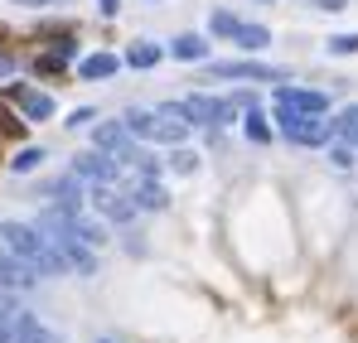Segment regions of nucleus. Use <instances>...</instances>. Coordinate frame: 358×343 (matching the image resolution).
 Returning a JSON list of instances; mask_svg holds the SVG:
<instances>
[{
	"label": "nucleus",
	"instance_id": "1",
	"mask_svg": "<svg viewBox=\"0 0 358 343\" xmlns=\"http://www.w3.org/2000/svg\"><path fill=\"white\" fill-rule=\"evenodd\" d=\"M0 247H10L34 276H68V266H63V256L54 251V242L34 228V223L5 218V223H0Z\"/></svg>",
	"mask_w": 358,
	"mask_h": 343
},
{
	"label": "nucleus",
	"instance_id": "2",
	"mask_svg": "<svg viewBox=\"0 0 358 343\" xmlns=\"http://www.w3.org/2000/svg\"><path fill=\"white\" fill-rule=\"evenodd\" d=\"M126 131L136 140H150V145H184V136H189V126L170 121L165 112H150V107H131L126 112Z\"/></svg>",
	"mask_w": 358,
	"mask_h": 343
},
{
	"label": "nucleus",
	"instance_id": "3",
	"mask_svg": "<svg viewBox=\"0 0 358 343\" xmlns=\"http://www.w3.org/2000/svg\"><path fill=\"white\" fill-rule=\"evenodd\" d=\"M276 131L291 140V145H324L334 136V126L324 116H310V112H291V107H276Z\"/></svg>",
	"mask_w": 358,
	"mask_h": 343
},
{
	"label": "nucleus",
	"instance_id": "4",
	"mask_svg": "<svg viewBox=\"0 0 358 343\" xmlns=\"http://www.w3.org/2000/svg\"><path fill=\"white\" fill-rule=\"evenodd\" d=\"M184 112H189V126H233L238 121L233 97H208V92L184 97Z\"/></svg>",
	"mask_w": 358,
	"mask_h": 343
},
{
	"label": "nucleus",
	"instance_id": "5",
	"mask_svg": "<svg viewBox=\"0 0 358 343\" xmlns=\"http://www.w3.org/2000/svg\"><path fill=\"white\" fill-rule=\"evenodd\" d=\"M213 78H233V82H286L291 73L286 68H271V63H252V58H223V63H208Z\"/></svg>",
	"mask_w": 358,
	"mask_h": 343
},
{
	"label": "nucleus",
	"instance_id": "6",
	"mask_svg": "<svg viewBox=\"0 0 358 343\" xmlns=\"http://www.w3.org/2000/svg\"><path fill=\"white\" fill-rule=\"evenodd\" d=\"M92 140H97V150H102V155H117V160H141L136 136L126 131V121H102V126L92 131Z\"/></svg>",
	"mask_w": 358,
	"mask_h": 343
},
{
	"label": "nucleus",
	"instance_id": "7",
	"mask_svg": "<svg viewBox=\"0 0 358 343\" xmlns=\"http://www.w3.org/2000/svg\"><path fill=\"white\" fill-rule=\"evenodd\" d=\"M276 107H291V112L324 116V112H329V97H324L320 87H296V82H276Z\"/></svg>",
	"mask_w": 358,
	"mask_h": 343
},
{
	"label": "nucleus",
	"instance_id": "8",
	"mask_svg": "<svg viewBox=\"0 0 358 343\" xmlns=\"http://www.w3.org/2000/svg\"><path fill=\"white\" fill-rule=\"evenodd\" d=\"M73 179H87V184H117L121 165H117V160H107L102 150H87V155L73 160Z\"/></svg>",
	"mask_w": 358,
	"mask_h": 343
},
{
	"label": "nucleus",
	"instance_id": "9",
	"mask_svg": "<svg viewBox=\"0 0 358 343\" xmlns=\"http://www.w3.org/2000/svg\"><path fill=\"white\" fill-rule=\"evenodd\" d=\"M92 203H97L102 218H112V223H131V218H136L131 194H121L117 184H92Z\"/></svg>",
	"mask_w": 358,
	"mask_h": 343
},
{
	"label": "nucleus",
	"instance_id": "10",
	"mask_svg": "<svg viewBox=\"0 0 358 343\" xmlns=\"http://www.w3.org/2000/svg\"><path fill=\"white\" fill-rule=\"evenodd\" d=\"M5 92H10V102H20V112L29 116V121H49V116L59 112V107H54V97H49V92H39V87H24V82H10Z\"/></svg>",
	"mask_w": 358,
	"mask_h": 343
},
{
	"label": "nucleus",
	"instance_id": "11",
	"mask_svg": "<svg viewBox=\"0 0 358 343\" xmlns=\"http://www.w3.org/2000/svg\"><path fill=\"white\" fill-rule=\"evenodd\" d=\"M131 203L145 208V213H160V208H170V194L155 184V174H141V179L131 184Z\"/></svg>",
	"mask_w": 358,
	"mask_h": 343
},
{
	"label": "nucleus",
	"instance_id": "12",
	"mask_svg": "<svg viewBox=\"0 0 358 343\" xmlns=\"http://www.w3.org/2000/svg\"><path fill=\"white\" fill-rule=\"evenodd\" d=\"M10 343H63L59 329H49V324H39L34 314H15V334Z\"/></svg>",
	"mask_w": 358,
	"mask_h": 343
},
{
	"label": "nucleus",
	"instance_id": "13",
	"mask_svg": "<svg viewBox=\"0 0 358 343\" xmlns=\"http://www.w3.org/2000/svg\"><path fill=\"white\" fill-rule=\"evenodd\" d=\"M29 281H34V271H29L10 247H0V286H5V290H24Z\"/></svg>",
	"mask_w": 358,
	"mask_h": 343
},
{
	"label": "nucleus",
	"instance_id": "14",
	"mask_svg": "<svg viewBox=\"0 0 358 343\" xmlns=\"http://www.w3.org/2000/svg\"><path fill=\"white\" fill-rule=\"evenodd\" d=\"M117 68H121L117 54H87V58H78V78H83V82H102V78H112Z\"/></svg>",
	"mask_w": 358,
	"mask_h": 343
},
{
	"label": "nucleus",
	"instance_id": "15",
	"mask_svg": "<svg viewBox=\"0 0 358 343\" xmlns=\"http://www.w3.org/2000/svg\"><path fill=\"white\" fill-rule=\"evenodd\" d=\"M170 54L179 63H208V39L203 34H179L175 44H170Z\"/></svg>",
	"mask_w": 358,
	"mask_h": 343
},
{
	"label": "nucleus",
	"instance_id": "16",
	"mask_svg": "<svg viewBox=\"0 0 358 343\" xmlns=\"http://www.w3.org/2000/svg\"><path fill=\"white\" fill-rule=\"evenodd\" d=\"M228 39H233V44H242V49H252V54H257V49H266V44H271V29H266V24H247V20H238Z\"/></svg>",
	"mask_w": 358,
	"mask_h": 343
},
{
	"label": "nucleus",
	"instance_id": "17",
	"mask_svg": "<svg viewBox=\"0 0 358 343\" xmlns=\"http://www.w3.org/2000/svg\"><path fill=\"white\" fill-rule=\"evenodd\" d=\"M329 126H334V136H339L344 145H358V102H354V107H344Z\"/></svg>",
	"mask_w": 358,
	"mask_h": 343
},
{
	"label": "nucleus",
	"instance_id": "18",
	"mask_svg": "<svg viewBox=\"0 0 358 343\" xmlns=\"http://www.w3.org/2000/svg\"><path fill=\"white\" fill-rule=\"evenodd\" d=\"M160 58H165V49H160V44H145V39L126 49V63H131V68H155Z\"/></svg>",
	"mask_w": 358,
	"mask_h": 343
},
{
	"label": "nucleus",
	"instance_id": "19",
	"mask_svg": "<svg viewBox=\"0 0 358 343\" xmlns=\"http://www.w3.org/2000/svg\"><path fill=\"white\" fill-rule=\"evenodd\" d=\"M39 165H44V145H24V150L10 160V170H15V174H29V170H39Z\"/></svg>",
	"mask_w": 358,
	"mask_h": 343
},
{
	"label": "nucleus",
	"instance_id": "20",
	"mask_svg": "<svg viewBox=\"0 0 358 343\" xmlns=\"http://www.w3.org/2000/svg\"><path fill=\"white\" fill-rule=\"evenodd\" d=\"M242 131H247V140H257V145H266V140H271V126H266V116H262V112H247Z\"/></svg>",
	"mask_w": 358,
	"mask_h": 343
},
{
	"label": "nucleus",
	"instance_id": "21",
	"mask_svg": "<svg viewBox=\"0 0 358 343\" xmlns=\"http://www.w3.org/2000/svg\"><path fill=\"white\" fill-rule=\"evenodd\" d=\"M233 24H238V15H228V10H213V15H208V29H213L218 39H228V34H233Z\"/></svg>",
	"mask_w": 358,
	"mask_h": 343
},
{
	"label": "nucleus",
	"instance_id": "22",
	"mask_svg": "<svg viewBox=\"0 0 358 343\" xmlns=\"http://www.w3.org/2000/svg\"><path fill=\"white\" fill-rule=\"evenodd\" d=\"M329 54H358V34H334L329 39Z\"/></svg>",
	"mask_w": 358,
	"mask_h": 343
},
{
	"label": "nucleus",
	"instance_id": "23",
	"mask_svg": "<svg viewBox=\"0 0 358 343\" xmlns=\"http://www.w3.org/2000/svg\"><path fill=\"white\" fill-rule=\"evenodd\" d=\"M170 165H175L179 174H194V170H199V155H189V150H175V155H170Z\"/></svg>",
	"mask_w": 358,
	"mask_h": 343
},
{
	"label": "nucleus",
	"instance_id": "24",
	"mask_svg": "<svg viewBox=\"0 0 358 343\" xmlns=\"http://www.w3.org/2000/svg\"><path fill=\"white\" fill-rule=\"evenodd\" d=\"M329 160H334L339 170H349V165H354V145H344V140H339V145L329 150Z\"/></svg>",
	"mask_w": 358,
	"mask_h": 343
},
{
	"label": "nucleus",
	"instance_id": "25",
	"mask_svg": "<svg viewBox=\"0 0 358 343\" xmlns=\"http://www.w3.org/2000/svg\"><path fill=\"white\" fill-rule=\"evenodd\" d=\"M92 116H97L92 107H78V112L68 116V126H73V131H78V126H92Z\"/></svg>",
	"mask_w": 358,
	"mask_h": 343
},
{
	"label": "nucleus",
	"instance_id": "26",
	"mask_svg": "<svg viewBox=\"0 0 358 343\" xmlns=\"http://www.w3.org/2000/svg\"><path fill=\"white\" fill-rule=\"evenodd\" d=\"M97 10H102V15H117V10H121V0H97Z\"/></svg>",
	"mask_w": 358,
	"mask_h": 343
},
{
	"label": "nucleus",
	"instance_id": "27",
	"mask_svg": "<svg viewBox=\"0 0 358 343\" xmlns=\"http://www.w3.org/2000/svg\"><path fill=\"white\" fill-rule=\"evenodd\" d=\"M10 73H15V58H5V54H0V78H10Z\"/></svg>",
	"mask_w": 358,
	"mask_h": 343
},
{
	"label": "nucleus",
	"instance_id": "28",
	"mask_svg": "<svg viewBox=\"0 0 358 343\" xmlns=\"http://www.w3.org/2000/svg\"><path fill=\"white\" fill-rule=\"evenodd\" d=\"M320 10H344V0H320Z\"/></svg>",
	"mask_w": 358,
	"mask_h": 343
},
{
	"label": "nucleus",
	"instance_id": "29",
	"mask_svg": "<svg viewBox=\"0 0 358 343\" xmlns=\"http://www.w3.org/2000/svg\"><path fill=\"white\" fill-rule=\"evenodd\" d=\"M0 309H5V300H0Z\"/></svg>",
	"mask_w": 358,
	"mask_h": 343
},
{
	"label": "nucleus",
	"instance_id": "30",
	"mask_svg": "<svg viewBox=\"0 0 358 343\" xmlns=\"http://www.w3.org/2000/svg\"><path fill=\"white\" fill-rule=\"evenodd\" d=\"M102 343H107V339H102Z\"/></svg>",
	"mask_w": 358,
	"mask_h": 343
}]
</instances>
